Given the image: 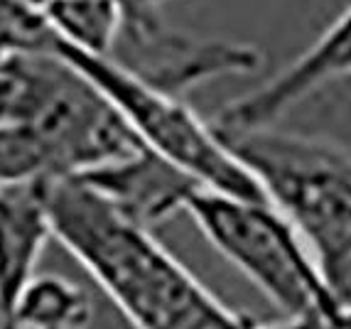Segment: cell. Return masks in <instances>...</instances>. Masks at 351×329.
<instances>
[{"label":"cell","instance_id":"7","mask_svg":"<svg viewBox=\"0 0 351 329\" xmlns=\"http://www.w3.org/2000/svg\"><path fill=\"white\" fill-rule=\"evenodd\" d=\"M76 177L94 187L121 214L147 229L170 219L172 214L184 212L189 194L199 187L192 177L145 147L79 172Z\"/></svg>","mask_w":351,"mask_h":329},{"label":"cell","instance_id":"10","mask_svg":"<svg viewBox=\"0 0 351 329\" xmlns=\"http://www.w3.org/2000/svg\"><path fill=\"white\" fill-rule=\"evenodd\" d=\"M45 20L52 40L108 57L123 27L121 0H47Z\"/></svg>","mask_w":351,"mask_h":329},{"label":"cell","instance_id":"4","mask_svg":"<svg viewBox=\"0 0 351 329\" xmlns=\"http://www.w3.org/2000/svg\"><path fill=\"white\" fill-rule=\"evenodd\" d=\"M52 49L111 103L145 150L175 164L204 189L243 199H265L246 164L182 96L152 86L111 57L82 52L57 40H52Z\"/></svg>","mask_w":351,"mask_h":329},{"label":"cell","instance_id":"14","mask_svg":"<svg viewBox=\"0 0 351 329\" xmlns=\"http://www.w3.org/2000/svg\"><path fill=\"white\" fill-rule=\"evenodd\" d=\"M346 329H351V327H346Z\"/></svg>","mask_w":351,"mask_h":329},{"label":"cell","instance_id":"3","mask_svg":"<svg viewBox=\"0 0 351 329\" xmlns=\"http://www.w3.org/2000/svg\"><path fill=\"white\" fill-rule=\"evenodd\" d=\"M184 212L285 319H322L334 329L351 327V310L334 297L310 248L268 199H243L197 187Z\"/></svg>","mask_w":351,"mask_h":329},{"label":"cell","instance_id":"13","mask_svg":"<svg viewBox=\"0 0 351 329\" xmlns=\"http://www.w3.org/2000/svg\"><path fill=\"white\" fill-rule=\"evenodd\" d=\"M160 3L165 0H121L123 8H160Z\"/></svg>","mask_w":351,"mask_h":329},{"label":"cell","instance_id":"9","mask_svg":"<svg viewBox=\"0 0 351 329\" xmlns=\"http://www.w3.org/2000/svg\"><path fill=\"white\" fill-rule=\"evenodd\" d=\"M91 295L59 273H35L12 307L8 329H88Z\"/></svg>","mask_w":351,"mask_h":329},{"label":"cell","instance_id":"1","mask_svg":"<svg viewBox=\"0 0 351 329\" xmlns=\"http://www.w3.org/2000/svg\"><path fill=\"white\" fill-rule=\"evenodd\" d=\"M52 239L84 265L135 329H253L223 305L143 223L76 175L45 182Z\"/></svg>","mask_w":351,"mask_h":329},{"label":"cell","instance_id":"12","mask_svg":"<svg viewBox=\"0 0 351 329\" xmlns=\"http://www.w3.org/2000/svg\"><path fill=\"white\" fill-rule=\"evenodd\" d=\"M253 329H334L322 319H282L278 324H256Z\"/></svg>","mask_w":351,"mask_h":329},{"label":"cell","instance_id":"2","mask_svg":"<svg viewBox=\"0 0 351 329\" xmlns=\"http://www.w3.org/2000/svg\"><path fill=\"white\" fill-rule=\"evenodd\" d=\"M219 138L293 223L334 297L351 310V147L278 125Z\"/></svg>","mask_w":351,"mask_h":329},{"label":"cell","instance_id":"5","mask_svg":"<svg viewBox=\"0 0 351 329\" xmlns=\"http://www.w3.org/2000/svg\"><path fill=\"white\" fill-rule=\"evenodd\" d=\"M108 57L175 96L214 79L253 74L263 64V54L248 45L170 29L158 8H123V27Z\"/></svg>","mask_w":351,"mask_h":329},{"label":"cell","instance_id":"11","mask_svg":"<svg viewBox=\"0 0 351 329\" xmlns=\"http://www.w3.org/2000/svg\"><path fill=\"white\" fill-rule=\"evenodd\" d=\"M59 177L47 147L20 121H0V184L45 182Z\"/></svg>","mask_w":351,"mask_h":329},{"label":"cell","instance_id":"6","mask_svg":"<svg viewBox=\"0 0 351 329\" xmlns=\"http://www.w3.org/2000/svg\"><path fill=\"white\" fill-rule=\"evenodd\" d=\"M351 77V5L337 15L332 25L300 57L263 86L226 103L209 123L219 136L239 130L276 125L307 96L337 79Z\"/></svg>","mask_w":351,"mask_h":329},{"label":"cell","instance_id":"8","mask_svg":"<svg viewBox=\"0 0 351 329\" xmlns=\"http://www.w3.org/2000/svg\"><path fill=\"white\" fill-rule=\"evenodd\" d=\"M45 182L0 184V329H8L12 307L52 239Z\"/></svg>","mask_w":351,"mask_h":329}]
</instances>
